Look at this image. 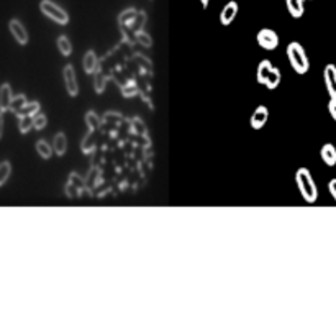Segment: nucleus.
<instances>
[{
	"label": "nucleus",
	"instance_id": "obj_23",
	"mask_svg": "<svg viewBox=\"0 0 336 315\" xmlns=\"http://www.w3.org/2000/svg\"><path fill=\"white\" fill-rule=\"evenodd\" d=\"M46 123H48V118H46V115L41 114V112H38L36 115H33V128L43 130L46 127Z\"/></svg>",
	"mask_w": 336,
	"mask_h": 315
},
{
	"label": "nucleus",
	"instance_id": "obj_12",
	"mask_svg": "<svg viewBox=\"0 0 336 315\" xmlns=\"http://www.w3.org/2000/svg\"><path fill=\"white\" fill-rule=\"evenodd\" d=\"M12 98H13V94H12V85L10 84H2L0 85V112H7L10 110V103H12Z\"/></svg>",
	"mask_w": 336,
	"mask_h": 315
},
{
	"label": "nucleus",
	"instance_id": "obj_29",
	"mask_svg": "<svg viewBox=\"0 0 336 315\" xmlns=\"http://www.w3.org/2000/svg\"><path fill=\"white\" fill-rule=\"evenodd\" d=\"M304 2H305V0H304Z\"/></svg>",
	"mask_w": 336,
	"mask_h": 315
},
{
	"label": "nucleus",
	"instance_id": "obj_10",
	"mask_svg": "<svg viewBox=\"0 0 336 315\" xmlns=\"http://www.w3.org/2000/svg\"><path fill=\"white\" fill-rule=\"evenodd\" d=\"M82 68L85 74H95L98 71V58L95 55V51H87L82 58Z\"/></svg>",
	"mask_w": 336,
	"mask_h": 315
},
{
	"label": "nucleus",
	"instance_id": "obj_1",
	"mask_svg": "<svg viewBox=\"0 0 336 315\" xmlns=\"http://www.w3.org/2000/svg\"><path fill=\"white\" fill-rule=\"evenodd\" d=\"M295 182H297V187L300 190V195L304 197V200L308 203L317 202L318 199V189L317 184H315L310 169L307 168H299L297 173H295Z\"/></svg>",
	"mask_w": 336,
	"mask_h": 315
},
{
	"label": "nucleus",
	"instance_id": "obj_19",
	"mask_svg": "<svg viewBox=\"0 0 336 315\" xmlns=\"http://www.w3.org/2000/svg\"><path fill=\"white\" fill-rule=\"evenodd\" d=\"M39 109H41V105H39V102L38 100H33V102H26L25 105H23V109L18 112V117L20 115H36L38 112H39Z\"/></svg>",
	"mask_w": 336,
	"mask_h": 315
},
{
	"label": "nucleus",
	"instance_id": "obj_13",
	"mask_svg": "<svg viewBox=\"0 0 336 315\" xmlns=\"http://www.w3.org/2000/svg\"><path fill=\"white\" fill-rule=\"evenodd\" d=\"M320 156H321V161H323L326 166H330V168L334 166L336 164V148H334V144L325 143L320 149Z\"/></svg>",
	"mask_w": 336,
	"mask_h": 315
},
{
	"label": "nucleus",
	"instance_id": "obj_11",
	"mask_svg": "<svg viewBox=\"0 0 336 315\" xmlns=\"http://www.w3.org/2000/svg\"><path fill=\"white\" fill-rule=\"evenodd\" d=\"M272 68L274 66L269 59H262V61L258 64V71H256V81H258V84L266 85L267 77H269V74H271Z\"/></svg>",
	"mask_w": 336,
	"mask_h": 315
},
{
	"label": "nucleus",
	"instance_id": "obj_8",
	"mask_svg": "<svg viewBox=\"0 0 336 315\" xmlns=\"http://www.w3.org/2000/svg\"><path fill=\"white\" fill-rule=\"evenodd\" d=\"M323 79L325 85L330 97H336V66L334 64H326L323 69Z\"/></svg>",
	"mask_w": 336,
	"mask_h": 315
},
{
	"label": "nucleus",
	"instance_id": "obj_6",
	"mask_svg": "<svg viewBox=\"0 0 336 315\" xmlns=\"http://www.w3.org/2000/svg\"><path fill=\"white\" fill-rule=\"evenodd\" d=\"M238 10H240L238 4H236L235 0H230V2L223 7L221 12H220V23L223 26H230L235 22L236 15H238Z\"/></svg>",
	"mask_w": 336,
	"mask_h": 315
},
{
	"label": "nucleus",
	"instance_id": "obj_7",
	"mask_svg": "<svg viewBox=\"0 0 336 315\" xmlns=\"http://www.w3.org/2000/svg\"><path fill=\"white\" fill-rule=\"evenodd\" d=\"M9 28H10L12 36L17 39L18 44H26V43H28V31H26V28L23 26V23L20 22V20H17V18L10 20Z\"/></svg>",
	"mask_w": 336,
	"mask_h": 315
},
{
	"label": "nucleus",
	"instance_id": "obj_21",
	"mask_svg": "<svg viewBox=\"0 0 336 315\" xmlns=\"http://www.w3.org/2000/svg\"><path fill=\"white\" fill-rule=\"evenodd\" d=\"M10 174H12V164L9 161H2L0 163V187L9 181Z\"/></svg>",
	"mask_w": 336,
	"mask_h": 315
},
{
	"label": "nucleus",
	"instance_id": "obj_18",
	"mask_svg": "<svg viewBox=\"0 0 336 315\" xmlns=\"http://www.w3.org/2000/svg\"><path fill=\"white\" fill-rule=\"evenodd\" d=\"M281 79H282V76H281V69H277V68H272L271 74H269V77H267L266 87H267L269 90L277 89V87H279V84H281Z\"/></svg>",
	"mask_w": 336,
	"mask_h": 315
},
{
	"label": "nucleus",
	"instance_id": "obj_3",
	"mask_svg": "<svg viewBox=\"0 0 336 315\" xmlns=\"http://www.w3.org/2000/svg\"><path fill=\"white\" fill-rule=\"evenodd\" d=\"M39 10L44 17L51 18L52 22H56L58 25H68L69 23V13L66 12L63 7H59L54 4L52 0H41L39 2Z\"/></svg>",
	"mask_w": 336,
	"mask_h": 315
},
{
	"label": "nucleus",
	"instance_id": "obj_9",
	"mask_svg": "<svg viewBox=\"0 0 336 315\" xmlns=\"http://www.w3.org/2000/svg\"><path fill=\"white\" fill-rule=\"evenodd\" d=\"M267 118H269V109L266 105H259L251 115V127L254 130H261L267 123Z\"/></svg>",
	"mask_w": 336,
	"mask_h": 315
},
{
	"label": "nucleus",
	"instance_id": "obj_26",
	"mask_svg": "<svg viewBox=\"0 0 336 315\" xmlns=\"http://www.w3.org/2000/svg\"><path fill=\"white\" fill-rule=\"evenodd\" d=\"M328 190H330L331 197H333L334 202H336V177H334V179H331L330 182H328Z\"/></svg>",
	"mask_w": 336,
	"mask_h": 315
},
{
	"label": "nucleus",
	"instance_id": "obj_24",
	"mask_svg": "<svg viewBox=\"0 0 336 315\" xmlns=\"http://www.w3.org/2000/svg\"><path fill=\"white\" fill-rule=\"evenodd\" d=\"M95 90H97V94H102L103 92V87H105V84H103V77H102V74L100 72H95Z\"/></svg>",
	"mask_w": 336,
	"mask_h": 315
},
{
	"label": "nucleus",
	"instance_id": "obj_5",
	"mask_svg": "<svg viewBox=\"0 0 336 315\" xmlns=\"http://www.w3.org/2000/svg\"><path fill=\"white\" fill-rule=\"evenodd\" d=\"M63 79H64L66 92H68L71 97H77V94H79V84H77V76H76L74 68H72V64H66L64 66Z\"/></svg>",
	"mask_w": 336,
	"mask_h": 315
},
{
	"label": "nucleus",
	"instance_id": "obj_25",
	"mask_svg": "<svg viewBox=\"0 0 336 315\" xmlns=\"http://www.w3.org/2000/svg\"><path fill=\"white\" fill-rule=\"evenodd\" d=\"M328 110H330L331 118L336 122V97H330V102H328Z\"/></svg>",
	"mask_w": 336,
	"mask_h": 315
},
{
	"label": "nucleus",
	"instance_id": "obj_22",
	"mask_svg": "<svg viewBox=\"0 0 336 315\" xmlns=\"http://www.w3.org/2000/svg\"><path fill=\"white\" fill-rule=\"evenodd\" d=\"M26 102H28V100H26V95H23V94L13 97V98H12V103H10V112H13V114L18 115V112L23 109V105H25Z\"/></svg>",
	"mask_w": 336,
	"mask_h": 315
},
{
	"label": "nucleus",
	"instance_id": "obj_15",
	"mask_svg": "<svg viewBox=\"0 0 336 315\" xmlns=\"http://www.w3.org/2000/svg\"><path fill=\"white\" fill-rule=\"evenodd\" d=\"M287 10L294 18H300L304 17L305 7H304V0H286Z\"/></svg>",
	"mask_w": 336,
	"mask_h": 315
},
{
	"label": "nucleus",
	"instance_id": "obj_20",
	"mask_svg": "<svg viewBox=\"0 0 336 315\" xmlns=\"http://www.w3.org/2000/svg\"><path fill=\"white\" fill-rule=\"evenodd\" d=\"M33 128V117L31 115H20L18 117V130L20 133H28Z\"/></svg>",
	"mask_w": 336,
	"mask_h": 315
},
{
	"label": "nucleus",
	"instance_id": "obj_16",
	"mask_svg": "<svg viewBox=\"0 0 336 315\" xmlns=\"http://www.w3.org/2000/svg\"><path fill=\"white\" fill-rule=\"evenodd\" d=\"M36 151L38 154L43 158V160H49L54 153V149H52V144H49L46 140H38L36 141Z\"/></svg>",
	"mask_w": 336,
	"mask_h": 315
},
{
	"label": "nucleus",
	"instance_id": "obj_17",
	"mask_svg": "<svg viewBox=\"0 0 336 315\" xmlns=\"http://www.w3.org/2000/svg\"><path fill=\"white\" fill-rule=\"evenodd\" d=\"M56 44H58L59 52H61L63 56H71V52H72V43H71V39H69L68 36L61 35V36L58 38Z\"/></svg>",
	"mask_w": 336,
	"mask_h": 315
},
{
	"label": "nucleus",
	"instance_id": "obj_4",
	"mask_svg": "<svg viewBox=\"0 0 336 315\" xmlns=\"http://www.w3.org/2000/svg\"><path fill=\"white\" fill-rule=\"evenodd\" d=\"M256 39H258V44L261 48H264L267 51H272L279 46V35L271 28L259 30L258 35H256Z\"/></svg>",
	"mask_w": 336,
	"mask_h": 315
},
{
	"label": "nucleus",
	"instance_id": "obj_27",
	"mask_svg": "<svg viewBox=\"0 0 336 315\" xmlns=\"http://www.w3.org/2000/svg\"><path fill=\"white\" fill-rule=\"evenodd\" d=\"M4 135V114L0 112V138Z\"/></svg>",
	"mask_w": 336,
	"mask_h": 315
},
{
	"label": "nucleus",
	"instance_id": "obj_14",
	"mask_svg": "<svg viewBox=\"0 0 336 315\" xmlns=\"http://www.w3.org/2000/svg\"><path fill=\"white\" fill-rule=\"evenodd\" d=\"M52 149L58 156H63L66 151H68V136L64 135V131H59L54 135V140H52Z\"/></svg>",
	"mask_w": 336,
	"mask_h": 315
},
{
	"label": "nucleus",
	"instance_id": "obj_2",
	"mask_svg": "<svg viewBox=\"0 0 336 315\" xmlns=\"http://www.w3.org/2000/svg\"><path fill=\"white\" fill-rule=\"evenodd\" d=\"M287 59L291 63L292 69L297 72V74H305L310 69V61H308V56L305 52V48L297 41H292L287 44Z\"/></svg>",
	"mask_w": 336,
	"mask_h": 315
},
{
	"label": "nucleus",
	"instance_id": "obj_28",
	"mask_svg": "<svg viewBox=\"0 0 336 315\" xmlns=\"http://www.w3.org/2000/svg\"><path fill=\"white\" fill-rule=\"evenodd\" d=\"M200 2H202V7H203V9H207V7H208V2H210V0H200Z\"/></svg>",
	"mask_w": 336,
	"mask_h": 315
}]
</instances>
